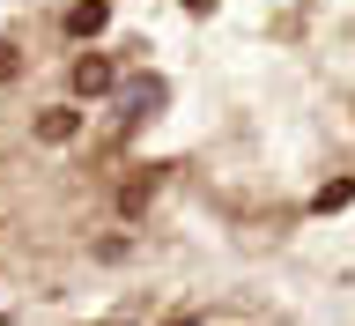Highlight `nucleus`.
<instances>
[{
    "instance_id": "nucleus-6",
    "label": "nucleus",
    "mask_w": 355,
    "mask_h": 326,
    "mask_svg": "<svg viewBox=\"0 0 355 326\" xmlns=\"http://www.w3.org/2000/svg\"><path fill=\"white\" fill-rule=\"evenodd\" d=\"M15 74H22V52H15V44H0V82H15Z\"/></svg>"
},
{
    "instance_id": "nucleus-2",
    "label": "nucleus",
    "mask_w": 355,
    "mask_h": 326,
    "mask_svg": "<svg viewBox=\"0 0 355 326\" xmlns=\"http://www.w3.org/2000/svg\"><path fill=\"white\" fill-rule=\"evenodd\" d=\"M155 193H163V171H141V178H126V186H119V222H141Z\"/></svg>"
},
{
    "instance_id": "nucleus-1",
    "label": "nucleus",
    "mask_w": 355,
    "mask_h": 326,
    "mask_svg": "<svg viewBox=\"0 0 355 326\" xmlns=\"http://www.w3.org/2000/svg\"><path fill=\"white\" fill-rule=\"evenodd\" d=\"M111 82H119V67H111L104 52H82V60L67 67V89H74V97H111Z\"/></svg>"
},
{
    "instance_id": "nucleus-3",
    "label": "nucleus",
    "mask_w": 355,
    "mask_h": 326,
    "mask_svg": "<svg viewBox=\"0 0 355 326\" xmlns=\"http://www.w3.org/2000/svg\"><path fill=\"white\" fill-rule=\"evenodd\" d=\"M104 22H111V0H74L67 8V38H96Z\"/></svg>"
},
{
    "instance_id": "nucleus-4",
    "label": "nucleus",
    "mask_w": 355,
    "mask_h": 326,
    "mask_svg": "<svg viewBox=\"0 0 355 326\" xmlns=\"http://www.w3.org/2000/svg\"><path fill=\"white\" fill-rule=\"evenodd\" d=\"M82 133V111L60 104V111H37V141H74Z\"/></svg>"
},
{
    "instance_id": "nucleus-5",
    "label": "nucleus",
    "mask_w": 355,
    "mask_h": 326,
    "mask_svg": "<svg viewBox=\"0 0 355 326\" xmlns=\"http://www.w3.org/2000/svg\"><path fill=\"white\" fill-rule=\"evenodd\" d=\"M355 200V178H333V186H318V200H311V208H318V215H333V208H348Z\"/></svg>"
},
{
    "instance_id": "nucleus-7",
    "label": "nucleus",
    "mask_w": 355,
    "mask_h": 326,
    "mask_svg": "<svg viewBox=\"0 0 355 326\" xmlns=\"http://www.w3.org/2000/svg\"><path fill=\"white\" fill-rule=\"evenodd\" d=\"M185 8H193V15H215V0H185Z\"/></svg>"
}]
</instances>
